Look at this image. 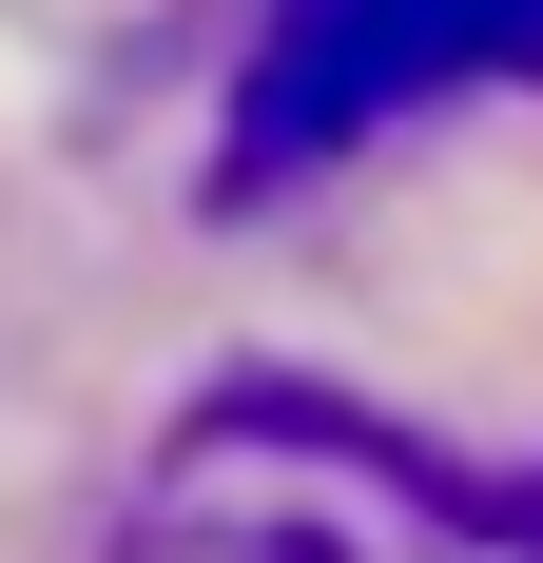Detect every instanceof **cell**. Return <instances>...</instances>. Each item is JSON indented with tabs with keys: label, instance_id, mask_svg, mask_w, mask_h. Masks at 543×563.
Instances as JSON below:
<instances>
[{
	"label": "cell",
	"instance_id": "cell-1",
	"mask_svg": "<svg viewBox=\"0 0 543 563\" xmlns=\"http://www.w3.org/2000/svg\"><path fill=\"white\" fill-rule=\"evenodd\" d=\"M446 78H543V0H291V40L233 98V175H311Z\"/></svg>",
	"mask_w": 543,
	"mask_h": 563
}]
</instances>
